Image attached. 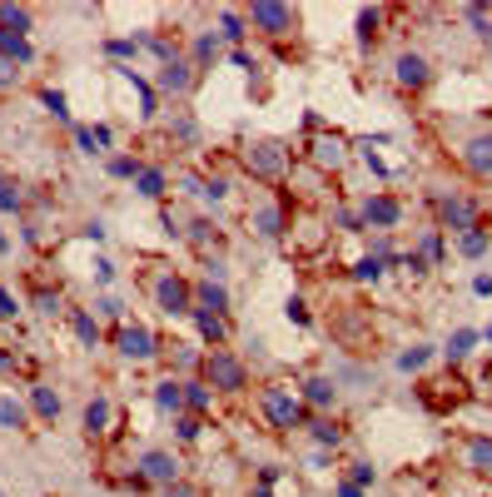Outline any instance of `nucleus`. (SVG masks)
Returning <instances> with one entry per match:
<instances>
[{"instance_id": "f257e3e1", "label": "nucleus", "mask_w": 492, "mask_h": 497, "mask_svg": "<svg viewBox=\"0 0 492 497\" xmlns=\"http://www.w3.org/2000/svg\"><path fill=\"white\" fill-rule=\"evenodd\" d=\"M244 169L254 179H264V184H274V179L289 174V150H284V144H274V140H259V144H249V150H244Z\"/></svg>"}, {"instance_id": "f03ea898", "label": "nucleus", "mask_w": 492, "mask_h": 497, "mask_svg": "<svg viewBox=\"0 0 492 497\" xmlns=\"http://www.w3.org/2000/svg\"><path fill=\"white\" fill-rule=\"evenodd\" d=\"M204 378H209V388H219V393H239V388L249 383V368L239 363L234 353H224V348H214V353L204 358Z\"/></svg>"}, {"instance_id": "7ed1b4c3", "label": "nucleus", "mask_w": 492, "mask_h": 497, "mask_svg": "<svg viewBox=\"0 0 492 497\" xmlns=\"http://www.w3.org/2000/svg\"><path fill=\"white\" fill-rule=\"evenodd\" d=\"M264 418L274 422V428H299L303 422V398L294 393V388H284V383H274V388H264Z\"/></svg>"}, {"instance_id": "20e7f679", "label": "nucleus", "mask_w": 492, "mask_h": 497, "mask_svg": "<svg viewBox=\"0 0 492 497\" xmlns=\"http://www.w3.org/2000/svg\"><path fill=\"white\" fill-rule=\"evenodd\" d=\"M154 303H160V313H170V319H184V313H194V289L180 273H160V279H154Z\"/></svg>"}, {"instance_id": "39448f33", "label": "nucleus", "mask_w": 492, "mask_h": 497, "mask_svg": "<svg viewBox=\"0 0 492 497\" xmlns=\"http://www.w3.org/2000/svg\"><path fill=\"white\" fill-rule=\"evenodd\" d=\"M438 214H443V224L453 229V234L483 229V209H477V199H467V194H443L438 199Z\"/></svg>"}, {"instance_id": "423d86ee", "label": "nucleus", "mask_w": 492, "mask_h": 497, "mask_svg": "<svg viewBox=\"0 0 492 497\" xmlns=\"http://www.w3.org/2000/svg\"><path fill=\"white\" fill-rule=\"evenodd\" d=\"M294 5H279V0H254L249 5V25L264 30V35H289L294 30Z\"/></svg>"}, {"instance_id": "0eeeda50", "label": "nucleus", "mask_w": 492, "mask_h": 497, "mask_svg": "<svg viewBox=\"0 0 492 497\" xmlns=\"http://www.w3.org/2000/svg\"><path fill=\"white\" fill-rule=\"evenodd\" d=\"M458 160H463L467 174L477 179H492V130H477L463 140V150H458Z\"/></svg>"}, {"instance_id": "6e6552de", "label": "nucleus", "mask_w": 492, "mask_h": 497, "mask_svg": "<svg viewBox=\"0 0 492 497\" xmlns=\"http://www.w3.org/2000/svg\"><path fill=\"white\" fill-rule=\"evenodd\" d=\"M114 343H120V353H124V358H134V363H144V358H154V353H160V338L144 329V323H120Z\"/></svg>"}, {"instance_id": "1a4fd4ad", "label": "nucleus", "mask_w": 492, "mask_h": 497, "mask_svg": "<svg viewBox=\"0 0 492 497\" xmlns=\"http://www.w3.org/2000/svg\"><path fill=\"white\" fill-rule=\"evenodd\" d=\"M393 80H398V90H428L433 65H428V55H418V50H403V55L393 60Z\"/></svg>"}, {"instance_id": "9d476101", "label": "nucleus", "mask_w": 492, "mask_h": 497, "mask_svg": "<svg viewBox=\"0 0 492 497\" xmlns=\"http://www.w3.org/2000/svg\"><path fill=\"white\" fill-rule=\"evenodd\" d=\"M398 219H403V204H398L393 194H369L363 199V224H373L379 234L398 229Z\"/></svg>"}, {"instance_id": "9b49d317", "label": "nucleus", "mask_w": 492, "mask_h": 497, "mask_svg": "<svg viewBox=\"0 0 492 497\" xmlns=\"http://www.w3.org/2000/svg\"><path fill=\"white\" fill-rule=\"evenodd\" d=\"M309 160L319 169H343L349 164V144H343V134H319V140L309 144Z\"/></svg>"}, {"instance_id": "f8f14e48", "label": "nucleus", "mask_w": 492, "mask_h": 497, "mask_svg": "<svg viewBox=\"0 0 492 497\" xmlns=\"http://www.w3.org/2000/svg\"><path fill=\"white\" fill-rule=\"evenodd\" d=\"M194 84V60H184V55H174L170 65H160V90H170V94H184Z\"/></svg>"}, {"instance_id": "ddd939ff", "label": "nucleus", "mask_w": 492, "mask_h": 497, "mask_svg": "<svg viewBox=\"0 0 492 497\" xmlns=\"http://www.w3.org/2000/svg\"><path fill=\"white\" fill-rule=\"evenodd\" d=\"M249 224H254L259 239H284V209H279V204H259L254 214H249Z\"/></svg>"}, {"instance_id": "4468645a", "label": "nucleus", "mask_w": 492, "mask_h": 497, "mask_svg": "<svg viewBox=\"0 0 492 497\" xmlns=\"http://www.w3.org/2000/svg\"><path fill=\"white\" fill-rule=\"evenodd\" d=\"M75 140H80V150H85V154H104L114 144V134H110V124H80Z\"/></svg>"}, {"instance_id": "2eb2a0df", "label": "nucleus", "mask_w": 492, "mask_h": 497, "mask_svg": "<svg viewBox=\"0 0 492 497\" xmlns=\"http://www.w3.org/2000/svg\"><path fill=\"white\" fill-rule=\"evenodd\" d=\"M144 478H154V482H180V462L170 458V452H150V458H144Z\"/></svg>"}, {"instance_id": "dca6fc26", "label": "nucleus", "mask_w": 492, "mask_h": 497, "mask_svg": "<svg viewBox=\"0 0 492 497\" xmlns=\"http://www.w3.org/2000/svg\"><path fill=\"white\" fill-rule=\"evenodd\" d=\"M194 309H209V313H224V309H229V293L219 289L214 279H204V283H194Z\"/></svg>"}, {"instance_id": "f3484780", "label": "nucleus", "mask_w": 492, "mask_h": 497, "mask_svg": "<svg viewBox=\"0 0 492 497\" xmlns=\"http://www.w3.org/2000/svg\"><path fill=\"white\" fill-rule=\"evenodd\" d=\"M190 319H194V329H199V338H209V343H224V333H229L224 313H209V309H194Z\"/></svg>"}, {"instance_id": "a211bd4d", "label": "nucleus", "mask_w": 492, "mask_h": 497, "mask_svg": "<svg viewBox=\"0 0 492 497\" xmlns=\"http://www.w3.org/2000/svg\"><path fill=\"white\" fill-rule=\"evenodd\" d=\"M0 55H10L15 65H30V60H35V50H30L25 35H15V30H0Z\"/></svg>"}, {"instance_id": "6ab92c4d", "label": "nucleus", "mask_w": 492, "mask_h": 497, "mask_svg": "<svg viewBox=\"0 0 492 497\" xmlns=\"http://www.w3.org/2000/svg\"><path fill=\"white\" fill-rule=\"evenodd\" d=\"M214 60H219V30H204L194 40V70H209Z\"/></svg>"}, {"instance_id": "aec40b11", "label": "nucleus", "mask_w": 492, "mask_h": 497, "mask_svg": "<svg viewBox=\"0 0 492 497\" xmlns=\"http://www.w3.org/2000/svg\"><path fill=\"white\" fill-rule=\"evenodd\" d=\"M487 244H492L487 229H467V234H458V253H463V259H483Z\"/></svg>"}, {"instance_id": "412c9836", "label": "nucleus", "mask_w": 492, "mask_h": 497, "mask_svg": "<svg viewBox=\"0 0 492 497\" xmlns=\"http://www.w3.org/2000/svg\"><path fill=\"white\" fill-rule=\"evenodd\" d=\"M154 403H160L164 413H180V408H184V383H174V378H164V383L154 388Z\"/></svg>"}, {"instance_id": "4be33fe9", "label": "nucleus", "mask_w": 492, "mask_h": 497, "mask_svg": "<svg viewBox=\"0 0 492 497\" xmlns=\"http://www.w3.org/2000/svg\"><path fill=\"white\" fill-rule=\"evenodd\" d=\"M30 408H35V418H55L60 413V393L55 388H30Z\"/></svg>"}, {"instance_id": "5701e85b", "label": "nucleus", "mask_w": 492, "mask_h": 497, "mask_svg": "<svg viewBox=\"0 0 492 497\" xmlns=\"http://www.w3.org/2000/svg\"><path fill=\"white\" fill-rule=\"evenodd\" d=\"M134 189H140L144 199H160L164 194V169H154V164H144L140 174H134Z\"/></svg>"}, {"instance_id": "b1692460", "label": "nucleus", "mask_w": 492, "mask_h": 497, "mask_svg": "<svg viewBox=\"0 0 492 497\" xmlns=\"http://www.w3.org/2000/svg\"><path fill=\"white\" fill-rule=\"evenodd\" d=\"M379 30H383V10L379 5H363L359 10V40H363V45H373V40H379Z\"/></svg>"}, {"instance_id": "393cba45", "label": "nucleus", "mask_w": 492, "mask_h": 497, "mask_svg": "<svg viewBox=\"0 0 492 497\" xmlns=\"http://www.w3.org/2000/svg\"><path fill=\"white\" fill-rule=\"evenodd\" d=\"M477 338H483V333H473V329H458L453 338H448V358H453V363H463V358L477 348Z\"/></svg>"}, {"instance_id": "a878e982", "label": "nucleus", "mask_w": 492, "mask_h": 497, "mask_svg": "<svg viewBox=\"0 0 492 497\" xmlns=\"http://www.w3.org/2000/svg\"><path fill=\"white\" fill-rule=\"evenodd\" d=\"M303 403L329 408L333 403V383H329V378H309V383H303Z\"/></svg>"}, {"instance_id": "bb28decb", "label": "nucleus", "mask_w": 492, "mask_h": 497, "mask_svg": "<svg viewBox=\"0 0 492 497\" xmlns=\"http://www.w3.org/2000/svg\"><path fill=\"white\" fill-rule=\"evenodd\" d=\"M467 462L492 478V438H473V442H467Z\"/></svg>"}, {"instance_id": "cd10ccee", "label": "nucleus", "mask_w": 492, "mask_h": 497, "mask_svg": "<svg viewBox=\"0 0 492 497\" xmlns=\"http://www.w3.org/2000/svg\"><path fill=\"white\" fill-rule=\"evenodd\" d=\"M0 30H15V35H25V30H30V10H25V5H0Z\"/></svg>"}, {"instance_id": "c85d7f7f", "label": "nucleus", "mask_w": 492, "mask_h": 497, "mask_svg": "<svg viewBox=\"0 0 492 497\" xmlns=\"http://www.w3.org/2000/svg\"><path fill=\"white\" fill-rule=\"evenodd\" d=\"M353 279H359V283H379L383 279V259H379V253H363V259L353 263Z\"/></svg>"}, {"instance_id": "c756f323", "label": "nucleus", "mask_w": 492, "mask_h": 497, "mask_svg": "<svg viewBox=\"0 0 492 497\" xmlns=\"http://www.w3.org/2000/svg\"><path fill=\"white\" fill-rule=\"evenodd\" d=\"M85 428H90V432H104V428H110V398H95V403L85 408Z\"/></svg>"}, {"instance_id": "7c9ffc66", "label": "nucleus", "mask_w": 492, "mask_h": 497, "mask_svg": "<svg viewBox=\"0 0 492 497\" xmlns=\"http://www.w3.org/2000/svg\"><path fill=\"white\" fill-rule=\"evenodd\" d=\"M428 358H433V348H428V343H413L408 353H398V368H403V373H418Z\"/></svg>"}, {"instance_id": "2f4dec72", "label": "nucleus", "mask_w": 492, "mask_h": 497, "mask_svg": "<svg viewBox=\"0 0 492 497\" xmlns=\"http://www.w3.org/2000/svg\"><path fill=\"white\" fill-rule=\"evenodd\" d=\"M219 40H244V15H234V10H219Z\"/></svg>"}, {"instance_id": "473e14b6", "label": "nucleus", "mask_w": 492, "mask_h": 497, "mask_svg": "<svg viewBox=\"0 0 492 497\" xmlns=\"http://www.w3.org/2000/svg\"><path fill=\"white\" fill-rule=\"evenodd\" d=\"M309 428H313V438H319V442H323V448H339V442H343V432H339V422H329V418H313V422H309Z\"/></svg>"}, {"instance_id": "72a5a7b5", "label": "nucleus", "mask_w": 492, "mask_h": 497, "mask_svg": "<svg viewBox=\"0 0 492 497\" xmlns=\"http://www.w3.org/2000/svg\"><path fill=\"white\" fill-rule=\"evenodd\" d=\"M190 239H194L199 249H209V244H219V229L209 224V219H194V224H190Z\"/></svg>"}, {"instance_id": "f704fd0d", "label": "nucleus", "mask_w": 492, "mask_h": 497, "mask_svg": "<svg viewBox=\"0 0 492 497\" xmlns=\"http://www.w3.org/2000/svg\"><path fill=\"white\" fill-rule=\"evenodd\" d=\"M75 338H80V343H90V348H95V343H100V323L90 319V313H75Z\"/></svg>"}, {"instance_id": "c9c22d12", "label": "nucleus", "mask_w": 492, "mask_h": 497, "mask_svg": "<svg viewBox=\"0 0 492 497\" xmlns=\"http://www.w3.org/2000/svg\"><path fill=\"white\" fill-rule=\"evenodd\" d=\"M184 408L204 413V408H209V383H184Z\"/></svg>"}, {"instance_id": "e433bc0d", "label": "nucleus", "mask_w": 492, "mask_h": 497, "mask_svg": "<svg viewBox=\"0 0 492 497\" xmlns=\"http://www.w3.org/2000/svg\"><path fill=\"white\" fill-rule=\"evenodd\" d=\"M20 422H25V408L15 398H0V428H20Z\"/></svg>"}, {"instance_id": "4c0bfd02", "label": "nucleus", "mask_w": 492, "mask_h": 497, "mask_svg": "<svg viewBox=\"0 0 492 497\" xmlns=\"http://www.w3.org/2000/svg\"><path fill=\"white\" fill-rule=\"evenodd\" d=\"M35 313L55 319V313H60V293H55V289H35Z\"/></svg>"}, {"instance_id": "58836bf2", "label": "nucleus", "mask_w": 492, "mask_h": 497, "mask_svg": "<svg viewBox=\"0 0 492 497\" xmlns=\"http://www.w3.org/2000/svg\"><path fill=\"white\" fill-rule=\"evenodd\" d=\"M140 169H144V164L130 160V154H114V160H110V174H114V179H134Z\"/></svg>"}, {"instance_id": "ea45409f", "label": "nucleus", "mask_w": 492, "mask_h": 497, "mask_svg": "<svg viewBox=\"0 0 492 497\" xmlns=\"http://www.w3.org/2000/svg\"><path fill=\"white\" fill-rule=\"evenodd\" d=\"M40 100H45V110L55 114V120H70V104H65V94H60V90H45Z\"/></svg>"}, {"instance_id": "a19ab883", "label": "nucleus", "mask_w": 492, "mask_h": 497, "mask_svg": "<svg viewBox=\"0 0 492 497\" xmlns=\"http://www.w3.org/2000/svg\"><path fill=\"white\" fill-rule=\"evenodd\" d=\"M25 204V194H20V184H10V179H0V209H20Z\"/></svg>"}, {"instance_id": "79ce46f5", "label": "nucleus", "mask_w": 492, "mask_h": 497, "mask_svg": "<svg viewBox=\"0 0 492 497\" xmlns=\"http://www.w3.org/2000/svg\"><path fill=\"white\" fill-rule=\"evenodd\" d=\"M353 488H369V482H379V472H373V462H353Z\"/></svg>"}, {"instance_id": "37998d69", "label": "nucleus", "mask_w": 492, "mask_h": 497, "mask_svg": "<svg viewBox=\"0 0 492 497\" xmlns=\"http://www.w3.org/2000/svg\"><path fill=\"white\" fill-rule=\"evenodd\" d=\"M284 313H289V323H299V329L309 323V303H303V299H289V303H284Z\"/></svg>"}, {"instance_id": "c03bdc74", "label": "nucleus", "mask_w": 492, "mask_h": 497, "mask_svg": "<svg viewBox=\"0 0 492 497\" xmlns=\"http://www.w3.org/2000/svg\"><path fill=\"white\" fill-rule=\"evenodd\" d=\"M423 259H428V263L443 259V239H438V234H423Z\"/></svg>"}, {"instance_id": "a18cd8bd", "label": "nucleus", "mask_w": 492, "mask_h": 497, "mask_svg": "<svg viewBox=\"0 0 492 497\" xmlns=\"http://www.w3.org/2000/svg\"><path fill=\"white\" fill-rule=\"evenodd\" d=\"M20 80V65L10 55H0V84H15Z\"/></svg>"}, {"instance_id": "49530a36", "label": "nucleus", "mask_w": 492, "mask_h": 497, "mask_svg": "<svg viewBox=\"0 0 492 497\" xmlns=\"http://www.w3.org/2000/svg\"><path fill=\"white\" fill-rule=\"evenodd\" d=\"M15 309H20V303H15V293H10V289H0V319H15Z\"/></svg>"}, {"instance_id": "de8ad7c7", "label": "nucleus", "mask_w": 492, "mask_h": 497, "mask_svg": "<svg viewBox=\"0 0 492 497\" xmlns=\"http://www.w3.org/2000/svg\"><path fill=\"white\" fill-rule=\"evenodd\" d=\"M174 428H180V438H184V442H194V438H199V418H180Z\"/></svg>"}, {"instance_id": "09e8293b", "label": "nucleus", "mask_w": 492, "mask_h": 497, "mask_svg": "<svg viewBox=\"0 0 492 497\" xmlns=\"http://www.w3.org/2000/svg\"><path fill=\"white\" fill-rule=\"evenodd\" d=\"M363 164H369V169H373V174H389V164H383V160H379V154H373V144H369V150H363Z\"/></svg>"}, {"instance_id": "8fccbe9b", "label": "nucleus", "mask_w": 492, "mask_h": 497, "mask_svg": "<svg viewBox=\"0 0 492 497\" xmlns=\"http://www.w3.org/2000/svg\"><path fill=\"white\" fill-rule=\"evenodd\" d=\"M95 273H100V283H110L114 279V263L110 259H95Z\"/></svg>"}, {"instance_id": "3c124183", "label": "nucleus", "mask_w": 492, "mask_h": 497, "mask_svg": "<svg viewBox=\"0 0 492 497\" xmlns=\"http://www.w3.org/2000/svg\"><path fill=\"white\" fill-rule=\"evenodd\" d=\"M473 293H483V299H487V293H492V273H477V279H473Z\"/></svg>"}, {"instance_id": "603ef678", "label": "nucleus", "mask_w": 492, "mask_h": 497, "mask_svg": "<svg viewBox=\"0 0 492 497\" xmlns=\"http://www.w3.org/2000/svg\"><path fill=\"white\" fill-rule=\"evenodd\" d=\"M339 497H369V492H363V488H353V482H343V488H339Z\"/></svg>"}, {"instance_id": "864d4df0", "label": "nucleus", "mask_w": 492, "mask_h": 497, "mask_svg": "<svg viewBox=\"0 0 492 497\" xmlns=\"http://www.w3.org/2000/svg\"><path fill=\"white\" fill-rule=\"evenodd\" d=\"M164 497H194V492H190V488H180V482H174V488L164 492Z\"/></svg>"}, {"instance_id": "5fc2aeb1", "label": "nucleus", "mask_w": 492, "mask_h": 497, "mask_svg": "<svg viewBox=\"0 0 492 497\" xmlns=\"http://www.w3.org/2000/svg\"><path fill=\"white\" fill-rule=\"evenodd\" d=\"M487 343H492V329H487Z\"/></svg>"}]
</instances>
